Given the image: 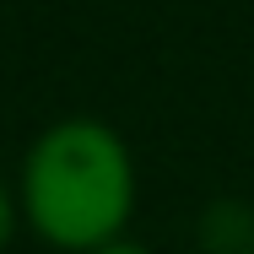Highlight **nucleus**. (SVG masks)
<instances>
[{
	"label": "nucleus",
	"mask_w": 254,
	"mask_h": 254,
	"mask_svg": "<svg viewBox=\"0 0 254 254\" xmlns=\"http://www.w3.org/2000/svg\"><path fill=\"white\" fill-rule=\"evenodd\" d=\"M27 216L60 249H103L125 227L135 173L125 141L98 119H65L27 152Z\"/></svg>",
	"instance_id": "nucleus-1"
},
{
	"label": "nucleus",
	"mask_w": 254,
	"mask_h": 254,
	"mask_svg": "<svg viewBox=\"0 0 254 254\" xmlns=\"http://www.w3.org/2000/svg\"><path fill=\"white\" fill-rule=\"evenodd\" d=\"M11 238V200H5V184H0V244Z\"/></svg>",
	"instance_id": "nucleus-2"
},
{
	"label": "nucleus",
	"mask_w": 254,
	"mask_h": 254,
	"mask_svg": "<svg viewBox=\"0 0 254 254\" xmlns=\"http://www.w3.org/2000/svg\"><path fill=\"white\" fill-rule=\"evenodd\" d=\"M92 254H146L141 244H103V249H92Z\"/></svg>",
	"instance_id": "nucleus-3"
}]
</instances>
